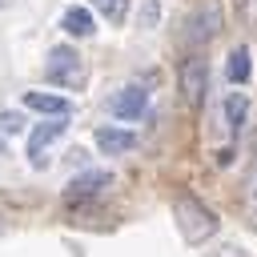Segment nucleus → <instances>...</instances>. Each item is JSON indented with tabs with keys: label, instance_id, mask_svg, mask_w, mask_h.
I'll list each match as a JSON object with an SVG mask.
<instances>
[{
	"label": "nucleus",
	"instance_id": "obj_1",
	"mask_svg": "<svg viewBox=\"0 0 257 257\" xmlns=\"http://www.w3.org/2000/svg\"><path fill=\"white\" fill-rule=\"evenodd\" d=\"M173 221H177V229H181V237L189 245H201V241H209L217 233V213L205 201L189 197V193H177L173 197Z\"/></svg>",
	"mask_w": 257,
	"mask_h": 257
},
{
	"label": "nucleus",
	"instance_id": "obj_2",
	"mask_svg": "<svg viewBox=\"0 0 257 257\" xmlns=\"http://www.w3.org/2000/svg\"><path fill=\"white\" fill-rule=\"evenodd\" d=\"M44 76H48L52 84H60V88H76V84L84 80V64H80L76 48L56 44V48L48 52V60H44Z\"/></svg>",
	"mask_w": 257,
	"mask_h": 257
},
{
	"label": "nucleus",
	"instance_id": "obj_3",
	"mask_svg": "<svg viewBox=\"0 0 257 257\" xmlns=\"http://www.w3.org/2000/svg\"><path fill=\"white\" fill-rule=\"evenodd\" d=\"M205 84H209V60H205V56H185V64H181V88H185V100H189V104H201Z\"/></svg>",
	"mask_w": 257,
	"mask_h": 257
},
{
	"label": "nucleus",
	"instance_id": "obj_4",
	"mask_svg": "<svg viewBox=\"0 0 257 257\" xmlns=\"http://www.w3.org/2000/svg\"><path fill=\"white\" fill-rule=\"evenodd\" d=\"M145 104H149V88H141V84H128V88H120V92L108 100V112H112L116 120H141Z\"/></svg>",
	"mask_w": 257,
	"mask_h": 257
},
{
	"label": "nucleus",
	"instance_id": "obj_5",
	"mask_svg": "<svg viewBox=\"0 0 257 257\" xmlns=\"http://www.w3.org/2000/svg\"><path fill=\"white\" fill-rule=\"evenodd\" d=\"M64 128H68V120H64V116H56V120H48V124L32 128V137H28V161H32V169H44V149H48Z\"/></svg>",
	"mask_w": 257,
	"mask_h": 257
},
{
	"label": "nucleus",
	"instance_id": "obj_6",
	"mask_svg": "<svg viewBox=\"0 0 257 257\" xmlns=\"http://www.w3.org/2000/svg\"><path fill=\"white\" fill-rule=\"evenodd\" d=\"M217 28H221V12H217V4H205V8L193 12V20H189V44H205V40H213Z\"/></svg>",
	"mask_w": 257,
	"mask_h": 257
},
{
	"label": "nucleus",
	"instance_id": "obj_7",
	"mask_svg": "<svg viewBox=\"0 0 257 257\" xmlns=\"http://www.w3.org/2000/svg\"><path fill=\"white\" fill-rule=\"evenodd\" d=\"M24 104L28 108H36V112H48V116H68L72 112V100H64V96H52V92H24Z\"/></svg>",
	"mask_w": 257,
	"mask_h": 257
},
{
	"label": "nucleus",
	"instance_id": "obj_8",
	"mask_svg": "<svg viewBox=\"0 0 257 257\" xmlns=\"http://www.w3.org/2000/svg\"><path fill=\"white\" fill-rule=\"evenodd\" d=\"M96 145H100L104 153H128V149H137V133L104 124V128H96Z\"/></svg>",
	"mask_w": 257,
	"mask_h": 257
},
{
	"label": "nucleus",
	"instance_id": "obj_9",
	"mask_svg": "<svg viewBox=\"0 0 257 257\" xmlns=\"http://www.w3.org/2000/svg\"><path fill=\"white\" fill-rule=\"evenodd\" d=\"M108 185V173L104 169H88V173H80V177H72V185L64 189L68 197H92V193H100Z\"/></svg>",
	"mask_w": 257,
	"mask_h": 257
},
{
	"label": "nucleus",
	"instance_id": "obj_10",
	"mask_svg": "<svg viewBox=\"0 0 257 257\" xmlns=\"http://www.w3.org/2000/svg\"><path fill=\"white\" fill-rule=\"evenodd\" d=\"M60 28L68 32V36H92V12L88 8H68L64 16H60Z\"/></svg>",
	"mask_w": 257,
	"mask_h": 257
},
{
	"label": "nucleus",
	"instance_id": "obj_11",
	"mask_svg": "<svg viewBox=\"0 0 257 257\" xmlns=\"http://www.w3.org/2000/svg\"><path fill=\"white\" fill-rule=\"evenodd\" d=\"M253 72V60H249V48H233L229 52V80L233 84H245Z\"/></svg>",
	"mask_w": 257,
	"mask_h": 257
},
{
	"label": "nucleus",
	"instance_id": "obj_12",
	"mask_svg": "<svg viewBox=\"0 0 257 257\" xmlns=\"http://www.w3.org/2000/svg\"><path fill=\"white\" fill-rule=\"evenodd\" d=\"M245 116H249V96H241V92L225 96V120H229L233 128H241V124H245Z\"/></svg>",
	"mask_w": 257,
	"mask_h": 257
},
{
	"label": "nucleus",
	"instance_id": "obj_13",
	"mask_svg": "<svg viewBox=\"0 0 257 257\" xmlns=\"http://www.w3.org/2000/svg\"><path fill=\"white\" fill-rule=\"evenodd\" d=\"M92 4H96L108 20H124V16H128V0H92Z\"/></svg>",
	"mask_w": 257,
	"mask_h": 257
},
{
	"label": "nucleus",
	"instance_id": "obj_14",
	"mask_svg": "<svg viewBox=\"0 0 257 257\" xmlns=\"http://www.w3.org/2000/svg\"><path fill=\"white\" fill-rule=\"evenodd\" d=\"M245 209H249V217H253V225H257V165H253V173L245 177Z\"/></svg>",
	"mask_w": 257,
	"mask_h": 257
},
{
	"label": "nucleus",
	"instance_id": "obj_15",
	"mask_svg": "<svg viewBox=\"0 0 257 257\" xmlns=\"http://www.w3.org/2000/svg\"><path fill=\"white\" fill-rule=\"evenodd\" d=\"M16 137V133H24V116L20 112H0V137Z\"/></svg>",
	"mask_w": 257,
	"mask_h": 257
},
{
	"label": "nucleus",
	"instance_id": "obj_16",
	"mask_svg": "<svg viewBox=\"0 0 257 257\" xmlns=\"http://www.w3.org/2000/svg\"><path fill=\"white\" fill-rule=\"evenodd\" d=\"M8 4H12V0H0V8H8Z\"/></svg>",
	"mask_w": 257,
	"mask_h": 257
},
{
	"label": "nucleus",
	"instance_id": "obj_17",
	"mask_svg": "<svg viewBox=\"0 0 257 257\" xmlns=\"http://www.w3.org/2000/svg\"><path fill=\"white\" fill-rule=\"evenodd\" d=\"M4 229H8V225H4V221H0V237H4Z\"/></svg>",
	"mask_w": 257,
	"mask_h": 257
}]
</instances>
